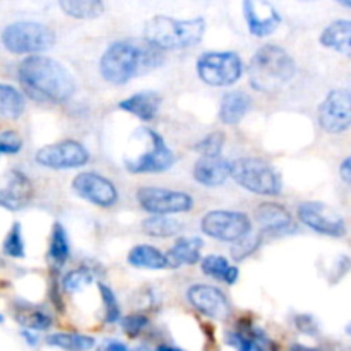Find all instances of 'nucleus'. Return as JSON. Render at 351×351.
Masks as SVG:
<instances>
[{
	"label": "nucleus",
	"mask_w": 351,
	"mask_h": 351,
	"mask_svg": "<svg viewBox=\"0 0 351 351\" xmlns=\"http://www.w3.org/2000/svg\"><path fill=\"white\" fill-rule=\"evenodd\" d=\"M161 64L163 51L146 40H120L101 55L99 72L112 84H127L130 79L154 71Z\"/></svg>",
	"instance_id": "1"
},
{
	"label": "nucleus",
	"mask_w": 351,
	"mask_h": 351,
	"mask_svg": "<svg viewBox=\"0 0 351 351\" xmlns=\"http://www.w3.org/2000/svg\"><path fill=\"white\" fill-rule=\"evenodd\" d=\"M19 81L31 95L65 101L75 93V79L64 64L45 55H29L19 64Z\"/></svg>",
	"instance_id": "2"
},
{
	"label": "nucleus",
	"mask_w": 351,
	"mask_h": 351,
	"mask_svg": "<svg viewBox=\"0 0 351 351\" xmlns=\"http://www.w3.org/2000/svg\"><path fill=\"white\" fill-rule=\"evenodd\" d=\"M297 74V65L287 50L264 45L254 53L249 65L250 86L261 93H278Z\"/></svg>",
	"instance_id": "3"
},
{
	"label": "nucleus",
	"mask_w": 351,
	"mask_h": 351,
	"mask_svg": "<svg viewBox=\"0 0 351 351\" xmlns=\"http://www.w3.org/2000/svg\"><path fill=\"white\" fill-rule=\"evenodd\" d=\"M206 31V21L173 19L168 16H154L144 26V40L158 50H182L195 47L202 40Z\"/></svg>",
	"instance_id": "4"
},
{
	"label": "nucleus",
	"mask_w": 351,
	"mask_h": 351,
	"mask_svg": "<svg viewBox=\"0 0 351 351\" xmlns=\"http://www.w3.org/2000/svg\"><path fill=\"white\" fill-rule=\"evenodd\" d=\"M139 137L134 134L132 139L141 144L139 153L125 156V168L130 173H160L173 167L175 154L167 146L163 137L147 127L137 129Z\"/></svg>",
	"instance_id": "5"
},
{
	"label": "nucleus",
	"mask_w": 351,
	"mask_h": 351,
	"mask_svg": "<svg viewBox=\"0 0 351 351\" xmlns=\"http://www.w3.org/2000/svg\"><path fill=\"white\" fill-rule=\"evenodd\" d=\"M230 177L257 195H278L281 191L278 171L261 158H240L230 163Z\"/></svg>",
	"instance_id": "6"
},
{
	"label": "nucleus",
	"mask_w": 351,
	"mask_h": 351,
	"mask_svg": "<svg viewBox=\"0 0 351 351\" xmlns=\"http://www.w3.org/2000/svg\"><path fill=\"white\" fill-rule=\"evenodd\" d=\"M55 33L48 26L33 21L12 23L3 29L2 45L10 53H40L53 47Z\"/></svg>",
	"instance_id": "7"
},
{
	"label": "nucleus",
	"mask_w": 351,
	"mask_h": 351,
	"mask_svg": "<svg viewBox=\"0 0 351 351\" xmlns=\"http://www.w3.org/2000/svg\"><path fill=\"white\" fill-rule=\"evenodd\" d=\"M197 75L215 88L232 86L242 77L243 62L235 51H206L197 58Z\"/></svg>",
	"instance_id": "8"
},
{
	"label": "nucleus",
	"mask_w": 351,
	"mask_h": 351,
	"mask_svg": "<svg viewBox=\"0 0 351 351\" xmlns=\"http://www.w3.org/2000/svg\"><path fill=\"white\" fill-rule=\"evenodd\" d=\"M137 201L144 211L154 216L187 213L194 208V199L189 194L160 187H143L137 192Z\"/></svg>",
	"instance_id": "9"
},
{
	"label": "nucleus",
	"mask_w": 351,
	"mask_h": 351,
	"mask_svg": "<svg viewBox=\"0 0 351 351\" xmlns=\"http://www.w3.org/2000/svg\"><path fill=\"white\" fill-rule=\"evenodd\" d=\"M34 160L38 165L50 170H72L84 167L89 160V153L77 141L65 139L41 147L34 154Z\"/></svg>",
	"instance_id": "10"
},
{
	"label": "nucleus",
	"mask_w": 351,
	"mask_h": 351,
	"mask_svg": "<svg viewBox=\"0 0 351 351\" xmlns=\"http://www.w3.org/2000/svg\"><path fill=\"white\" fill-rule=\"evenodd\" d=\"M202 233L221 242H237L250 232V219L245 213L211 211L202 218Z\"/></svg>",
	"instance_id": "11"
},
{
	"label": "nucleus",
	"mask_w": 351,
	"mask_h": 351,
	"mask_svg": "<svg viewBox=\"0 0 351 351\" xmlns=\"http://www.w3.org/2000/svg\"><path fill=\"white\" fill-rule=\"evenodd\" d=\"M319 123L331 134H341L350 129L351 98L348 89H335L319 106Z\"/></svg>",
	"instance_id": "12"
},
{
	"label": "nucleus",
	"mask_w": 351,
	"mask_h": 351,
	"mask_svg": "<svg viewBox=\"0 0 351 351\" xmlns=\"http://www.w3.org/2000/svg\"><path fill=\"white\" fill-rule=\"evenodd\" d=\"M298 218L308 228L329 237H345L346 223L341 215L322 202H304L298 208Z\"/></svg>",
	"instance_id": "13"
},
{
	"label": "nucleus",
	"mask_w": 351,
	"mask_h": 351,
	"mask_svg": "<svg viewBox=\"0 0 351 351\" xmlns=\"http://www.w3.org/2000/svg\"><path fill=\"white\" fill-rule=\"evenodd\" d=\"M72 191L91 204L99 208H112L119 199L115 185L106 177H101L93 171L79 173L72 182Z\"/></svg>",
	"instance_id": "14"
},
{
	"label": "nucleus",
	"mask_w": 351,
	"mask_h": 351,
	"mask_svg": "<svg viewBox=\"0 0 351 351\" xmlns=\"http://www.w3.org/2000/svg\"><path fill=\"white\" fill-rule=\"evenodd\" d=\"M33 195V184L23 171L10 170L0 177V208L19 211L29 204Z\"/></svg>",
	"instance_id": "15"
},
{
	"label": "nucleus",
	"mask_w": 351,
	"mask_h": 351,
	"mask_svg": "<svg viewBox=\"0 0 351 351\" xmlns=\"http://www.w3.org/2000/svg\"><path fill=\"white\" fill-rule=\"evenodd\" d=\"M187 298L192 307L204 314L206 317L215 319V321H226L228 319V298L218 288L209 287V285H194V287L189 288Z\"/></svg>",
	"instance_id": "16"
},
{
	"label": "nucleus",
	"mask_w": 351,
	"mask_h": 351,
	"mask_svg": "<svg viewBox=\"0 0 351 351\" xmlns=\"http://www.w3.org/2000/svg\"><path fill=\"white\" fill-rule=\"evenodd\" d=\"M243 16L250 34L254 36H269L281 24V16L276 7L264 0H247L243 2Z\"/></svg>",
	"instance_id": "17"
},
{
	"label": "nucleus",
	"mask_w": 351,
	"mask_h": 351,
	"mask_svg": "<svg viewBox=\"0 0 351 351\" xmlns=\"http://www.w3.org/2000/svg\"><path fill=\"white\" fill-rule=\"evenodd\" d=\"M256 221L266 233H283L293 228L291 215L276 202H264L256 209Z\"/></svg>",
	"instance_id": "18"
},
{
	"label": "nucleus",
	"mask_w": 351,
	"mask_h": 351,
	"mask_svg": "<svg viewBox=\"0 0 351 351\" xmlns=\"http://www.w3.org/2000/svg\"><path fill=\"white\" fill-rule=\"evenodd\" d=\"M194 178L206 187H218L230 177V163L223 158H201L194 165Z\"/></svg>",
	"instance_id": "19"
},
{
	"label": "nucleus",
	"mask_w": 351,
	"mask_h": 351,
	"mask_svg": "<svg viewBox=\"0 0 351 351\" xmlns=\"http://www.w3.org/2000/svg\"><path fill=\"white\" fill-rule=\"evenodd\" d=\"M202 240L197 237H182L175 242V245L165 254L168 267L192 266L201 261Z\"/></svg>",
	"instance_id": "20"
},
{
	"label": "nucleus",
	"mask_w": 351,
	"mask_h": 351,
	"mask_svg": "<svg viewBox=\"0 0 351 351\" xmlns=\"http://www.w3.org/2000/svg\"><path fill=\"white\" fill-rule=\"evenodd\" d=\"M120 108L136 115L143 122H149L158 115L161 106V96L156 91H141L120 101Z\"/></svg>",
	"instance_id": "21"
},
{
	"label": "nucleus",
	"mask_w": 351,
	"mask_h": 351,
	"mask_svg": "<svg viewBox=\"0 0 351 351\" xmlns=\"http://www.w3.org/2000/svg\"><path fill=\"white\" fill-rule=\"evenodd\" d=\"M226 345L237 351H271V341L261 329L243 328L226 335Z\"/></svg>",
	"instance_id": "22"
},
{
	"label": "nucleus",
	"mask_w": 351,
	"mask_h": 351,
	"mask_svg": "<svg viewBox=\"0 0 351 351\" xmlns=\"http://www.w3.org/2000/svg\"><path fill=\"white\" fill-rule=\"evenodd\" d=\"M250 110V98L242 91H230L221 98L219 120L226 125H237Z\"/></svg>",
	"instance_id": "23"
},
{
	"label": "nucleus",
	"mask_w": 351,
	"mask_h": 351,
	"mask_svg": "<svg viewBox=\"0 0 351 351\" xmlns=\"http://www.w3.org/2000/svg\"><path fill=\"white\" fill-rule=\"evenodd\" d=\"M321 45L332 48L339 53L350 57L351 53V23L348 19H339L329 24L321 34Z\"/></svg>",
	"instance_id": "24"
},
{
	"label": "nucleus",
	"mask_w": 351,
	"mask_h": 351,
	"mask_svg": "<svg viewBox=\"0 0 351 351\" xmlns=\"http://www.w3.org/2000/svg\"><path fill=\"white\" fill-rule=\"evenodd\" d=\"M130 266L139 267V269H165L167 266V259L165 254L160 252L156 247L153 245H136L129 252L127 257Z\"/></svg>",
	"instance_id": "25"
},
{
	"label": "nucleus",
	"mask_w": 351,
	"mask_h": 351,
	"mask_svg": "<svg viewBox=\"0 0 351 351\" xmlns=\"http://www.w3.org/2000/svg\"><path fill=\"white\" fill-rule=\"evenodd\" d=\"M202 271L206 276L215 278V280L223 281V283L233 285L239 280V269L228 263V259L223 256H208L201 263Z\"/></svg>",
	"instance_id": "26"
},
{
	"label": "nucleus",
	"mask_w": 351,
	"mask_h": 351,
	"mask_svg": "<svg viewBox=\"0 0 351 351\" xmlns=\"http://www.w3.org/2000/svg\"><path fill=\"white\" fill-rule=\"evenodd\" d=\"M60 9L77 19H96L103 14L105 5L99 0H62Z\"/></svg>",
	"instance_id": "27"
},
{
	"label": "nucleus",
	"mask_w": 351,
	"mask_h": 351,
	"mask_svg": "<svg viewBox=\"0 0 351 351\" xmlns=\"http://www.w3.org/2000/svg\"><path fill=\"white\" fill-rule=\"evenodd\" d=\"M24 112V96L14 86L0 84V117L17 119Z\"/></svg>",
	"instance_id": "28"
},
{
	"label": "nucleus",
	"mask_w": 351,
	"mask_h": 351,
	"mask_svg": "<svg viewBox=\"0 0 351 351\" xmlns=\"http://www.w3.org/2000/svg\"><path fill=\"white\" fill-rule=\"evenodd\" d=\"M182 223L168 216H151V218L144 219L143 230L149 237H156V239H168L177 233L182 232Z\"/></svg>",
	"instance_id": "29"
},
{
	"label": "nucleus",
	"mask_w": 351,
	"mask_h": 351,
	"mask_svg": "<svg viewBox=\"0 0 351 351\" xmlns=\"http://www.w3.org/2000/svg\"><path fill=\"white\" fill-rule=\"evenodd\" d=\"M48 345L65 351H88L95 346V339L75 332H57L47 339Z\"/></svg>",
	"instance_id": "30"
},
{
	"label": "nucleus",
	"mask_w": 351,
	"mask_h": 351,
	"mask_svg": "<svg viewBox=\"0 0 351 351\" xmlns=\"http://www.w3.org/2000/svg\"><path fill=\"white\" fill-rule=\"evenodd\" d=\"M48 259L57 267H62L69 259V240L65 235V230L60 223H55L51 230L50 250H48Z\"/></svg>",
	"instance_id": "31"
},
{
	"label": "nucleus",
	"mask_w": 351,
	"mask_h": 351,
	"mask_svg": "<svg viewBox=\"0 0 351 351\" xmlns=\"http://www.w3.org/2000/svg\"><path fill=\"white\" fill-rule=\"evenodd\" d=\"M16 319L23 328L29 331H45L51 326V317L31 305H21L19 311L16 312Z\"/></svg>",
	"instance_id": "32"
},
{
	"label": "nucleus",
	"mask_w": 351,
	"mask_h": 351,
	"mask_svg": "<svg viewBox=\"0 0 351 351\" xmlns=\"http://www.w3.org/2000/svg\"><path fill=\"white\" fill-rule=\"evenodd\" d=\"M225 144V134L216 130V132L208 134L195 144V151L202 154V158H216L219 156Z\"/></svg>",
	"instance_id": "33"
},
{
	"label": "nucleus",
	"mask_w": 351,
	"mask_h": 351,
	"mask_svg": "<svg viewBox=\"0 0 351 351\" xmlns=\"http://www.w3.org/2000/svg\"><path fill=\"white\" fill-rule=\"evenodd\" d=\"M3 252H5V256L14 257V259H23L24 257L23 230H21L19 223H14L12 228L7 233L5 240H3Z\"/></svg>",
	"instance_id": "34"
},
{
	"label": "nucleus",
	"mask_w": 351,
	"mask_h": 351,
	"mask_svg": "<svg viewBox=\"0 0 351 351\" xmlns=\"http://www.w3.org/2000/svg\"><path fill=\"white\" fill-rule=\"evenodd\" d=\"M91 283H93V273L89 269H86V267H79V269L71 271V273L65 274L64 280H62V287H64V290L71 291V293H74V291H81L82 288H86Z\"/></svg>",
	"instance_id": "35"
},
{
	"label": "nucleus",
	"mask_w": 351,
	"mask_h": 351,
	"mask_svg": "<svg viewBox=\"0 0 351 351\" xmlns=\"http://www.w3.org/2000/svg\"><path fill=\"white\" fill-rule=\"evenodd\" d=\"M261 237L252 235V233H247L245 237H242L240 240H237L235 247L232 249V256L235 261H243L247 256H250L252 252H256L257 247H259Z\"/></svg>",
	"instance_id": "36"
},
{
	"label": "nucleus",
	"mask_w": 351,
	"mask_h": 351,
	"mask_svg": "<svg viewBox=\"0 0 351 351\" xmlns=\"http://www.w3.org/2000/svg\"><path fill=\"white\" fill-rule=\"evenodd\" d=\"M99 293H101L103 298V304H105L106 308V315H105V321L108 324H113V322H119L120 319V307H119V302H117L115 293L110 290L106 285L99 283Z\"/></svg>",
	"instance_id": "37"
},
{
	"label": "nucleus",
	"mask_w": 351,
	"mask_h": 351,
	"mask_svg": "<svg viewBox=\"0 0 351 351\" xmlns=\"http://www.w3.org/2000/svg\"><path fill=\"white\" fill-rule=\"evenodd\" d=\"M23 149V139L16 130L0 132V154H17Z\"/></svg>",
	"instance_id": "38"
},
{
	"label": "nucleus",
	"mask_w": 351,
	"mask_h": 351,
	"mask_svg": "<svg viewBox=\"0 0 351 351\" xmlns=\"http://www.w3.org/2000/svg\"><path fill=\"white\" fill-rule=\"evenodd\" d=\"M146 326H147V317L143 314H132L122 321L123 331H125L130 338H136V336H139L141 332L146 329Z\"/></svg>",
	"instance_id": "39"
},
{
	"label": "nucleus",
	"mask_w": 351,
	"mask_h": 351,
	"mask_svg": "<svg viewBox=\"0 0 351 351\" xmlns=\"http://www.w3.org/2000/svg\"><path fill=\"white\" fill-rule=\"evenodd\" d=\"M339 175H341V178L345 184H350L351 182V158H346V160L343 161L341 167H339Z\"/></svg>",
	"instance_id": "40"
},
{
	"label": "nucleus",
	"mask_w": 351,
	"mask_h": 351,
	"mask_svg": "<svg viewBox=\"0 0 351 351\" xmlns=\"http://www.w3.org/2000/svg\"><path fill=\"white\" fill-rule=\"evenodd\" d=\"M106 351H129L123 343H119V341H108V345H106Z\"/></svg>",
	"instance_id": "41"
},
{
	"label": "nucleus",
	"mask_w": 351,
	"mask_h": 351,
	"mask_svg": "<svg viewBox=\"0 0 351 351\" xmlns=\"http://www.w3.org/2000/svg\"><path fill=\"white\" fill-rule=\"evenodd\" d=\"M290 351H321L319 348H311V346L300 345V343H295L290 346Z\"/></svg>",
	"instance_id": "42"
},
{
	"label": "nucleus",
	"mask_w": 351,
	"mask_h": 351,
	"mask_svg": "<svg viewBox=\"0 0 351 351\" xmlns=\"http://www.w3.org/2000/svg\"><path fill=\"white\" fill-rule=\"evenodd\" d=\"M156 351H184V350L175 348V346H170V345H161V346H158Z\"/></svg>",
	"instance_id": "43"
},
{
	"label": "nucleus",
	"mask_w": 351,
	"mask_h": 351,
	"mask_svg": "<svg viewBox=\"0 0 351 351\" xmlns=\"http://www.w3.org/2000/svg\"><path fill=\"white\" fill-rule=\"evenodd\" d=\"M23 336H24V338L27 339V341H29V345H36V343H38V339H36V338H33V336H31L29 332L24 331V332H23Z\"/></svg>",
	"instance_id": "44"
},
{
	"label": "nucleus",
	"mask_w": 351,
	"mask_h": 351,
	"mask_svg": "<svg viewBox=\"0 0 351 351\" xmlns=\"http://www.w3.org/2000/svg\"><path fill=\"white\" fill-rule=\"evenodd\" d=\"M0 322H2V315H0Z\"/></svg>",
	"instance_id": "45"
}]
</instances>
